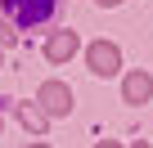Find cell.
I'll use <instances>...</instances> for the list:
<instances>
[{
  "mask_svg": "<svg viewBox=\"0 0 153 148\" xmlns=\"http://www.w3.org/2000/svg\"><path fill=\"white\" fill-rule=\"evenodd\" d=\"M41 108H45L50 117H68V112H72V90H68L63 81H45V85H41Z\"/></svg>",
  "mask_w": 153,
  "mask_h": 148,
  "instance_id": "3957f363",
  "label": "cell"
},
{
  "mask_svg": "<svg viewBox=\"0 0 153 148\" xmlns=\"http://www.w3.org/2000/svg\"><path fill=\"white\" fill-rule=\"evenodd\" d=\"M95 148H122V144H117V139H99Z\"/></svg>",
  "mask_w": 153,
  "mask_h": 148,
  "instance_id": "ba28073f",
  "label": "cell"
},
{
  "mask_svg": "<svg viewBox=\"0 0 153 148\" xmlns=\"http://www.w3.org/2000/svg\"><path fill=\"white\" fill-rule=\"evenodd\" d=\"M14 112H18V121H23L32 135H45V121H50V112H45V108H36V103H18Z\"/></svg>",
  "mask_w": 153,
  "mask_h": 148,
  "instance_id": "8992f818",
  "label": "cell"
},
{
  "mask_svg": "<svg viewBox=\"0 0 153 148\" xmlns=\"http://www.w3.org/2000/svg\"><path fill=\"white\" fill-rule=\"evenodd\" d=\"M86 63H90V72H99V77H113V72L122 67V49L113 40H95L86 49Z\"/></svg>",
  "mask_w": 153,
  "mask_h": 148,
  "instance_id": "7a4b0ae2",
  "label": "cell"
},
{
  "mask_svg": "<svg viewBox=\"0 0 153 148\" xmlns=\"http://www.w3.org/2000/svg\"><path fill=\"white\" fill-rule=\"evenodd\" d=\"M122 94H126V103H149L153 99V77H149V72H126Z\"/></svg>",
  "mask_w": 153,
  "mask_h": 148,
  "instance_id": "277c9868",
  "label": "cell"
},
{
  "mask_svg": "<svg viewBox=\"0 0 153 148\" xmlns=\"http://www.w3.org/2000/svg\"><path fill=\"white\" fill-rule=\"evenodd\" d=\"M32 148H50V144H32Z\"/></svg>",
  "mask_w": 153,
  "mask_h": 148,
  "instance_id": "8fae6325",
  "label": "cell"
},
{
  "mask_svg": "<svg viewBox=\"0 0 153 148\" xmlns=\"http://www.w3.org/2000/svg\"><path fill=\"white\" fill-rule=\"evenodd\" d=\"M135 148H153V144H135Z\"/></svg>",
  "mask_w": 153,
  "mask_h": 148,
  "instance_id": "30bf717a",
  "label": "cell"
},
{
  "mask_svg": "<svg viewBox=\"0 0 153 148\" xmlns=\"http://www.w3.org/2000/svg\"><path fill=\"white\" fill-rule=\"evenodd\" d=\"M76 45H81L76 32H54V36L45 40V58H50V63H68V58L76 54Z\"/></svg>",
  "mask_w": 153,
  "mask_h": 148,
  "instance_id": "5b68a950",
  "label": "cell"
},
{
  "mask_svg": "<svg viewBox=\"0 0 153 148\" xmlns=\"http://www.w3.org/2000/svg\"><path fill=\"white\" fill-rule=\"evenodd\" d=\"M5 9H9V23L18 32H36V27H45L54 18L59 0H5Z\"/></svg>",
  "mask_w": 153,
  "mask_h": 148,
  "instance_id": "6da1fadb",
  "label": "cell"
},
{
  "mask_svg": "<svg viewBox=\"0 0 153 148\" xmlns=\"http://www.w3.org/2000/svg\"><path fill=\"white\" fill-rule=\"evenodd\" d=\"M0 45H14V32H9V18H0Z\"/></svg>",
  "mask_w": 153,
  "mask_h": 148,
  "instance_id": "52a82bcc",
  "label": "cell"
},
{
  "mask_svg": "<svg viewBox=\"0 0 153 148\" xmlns=\"http://www.w3.org/2000/svg\"><path fill=\"white\" fill-rule=\"evenodd\" d=\"M99 5H122V0H99Z\"/></svg>",
  "mask_w": 153,
  "mask_h": 148,
  "instance_id": "9c48e42d",
  "label": "cell"
}]
</instances>
